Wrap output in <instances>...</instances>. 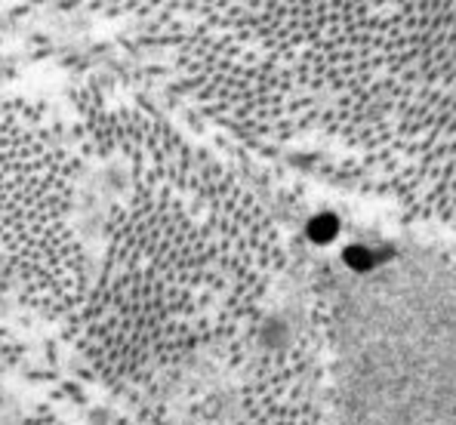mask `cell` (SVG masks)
Instances as JSON below:
<instances>
[{
  "mask_svg": "<svg viewBox=\"0 0 456 425\" xmlns=\"http://www.w3.org/2000/svg\"><path fill=\"white\" fill-rule=\"evenodd\" d=\"M3 142L0 256L84 354L148 379L253 306L250 198L163 124L28 111Z\"/></svg>",
  "mask_w": 456,
  "mask_h": 425,
  "instance_id": "1",
  "label": "cell"
}]
</instances>
